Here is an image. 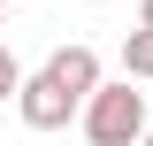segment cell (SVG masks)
Here are the masks:
<instances>
[{"instance_id": "cell-1", "label": "cell", "mask_w": 153, "mask_h": 146, "mask_svg": "<svg viewBox=\"0 0 153 146\" xmlns=\"http://www.w3.org/2000/svg\"><path fill=\"white\" fill-rule=\"evenodd\" d=\"M76 131H84V146H146V92H138L130 77L100 85Z\"/></svg>"}, {"instance_id": "cell-2", "label": "cell", "mask_w": 153, "mask_h": 146, "mask_svg": "<svg viewBox=\"0 0 153 146\" xmlns=\"http://www.w3.org/2000/svg\"><path fill=\"white\" fill-rule=\"evenodd\" d=\"M16 115H23V131H61V123H84V100H76V92H61L46 69H31V85H23V100H16Z\"/></svg>"}, {"instance_id": "cell-3", "label": "cell", "mask_w": 153, "mask_h": 146, "mask_svg": "<svg viewBox=\"0 0 153 146\" xmlns=\"http://www.w3.org/2000/svg\"><path fill=\"white\" fill-rule=\"evenodd\" d=\"M123 77H130V85H153V31L123 38Z\"/></svg>"}, {"instance_id": "cell-4", "label": "cell", "mask_w": 153, "mask_h": 146, "mask_svg": "<svg viewBox=\"0 0 153 146\" xmlns=\"http://www.w3.org/2000/svg\"><path fill=\"white\" fill-rule=\"evenodd\" d=\"M23 85H31V77H23V62L0 46V100H23Z\"/></svg>"}, {"instance_id": "cell-5", "label": "cell", "mask_w": 153, "mask_h": 146, "mask_svg": "<svg viewBox=\"0 0 153 146\" xmlns=\"http://www.w3.org/2000/svg\"><path fill=\"white\" fill-rule=\"evenodd\" d=\"M138 31H153V0H138Z\"/></svg>"}, {"instance_id": "cell-6", "label": "cell", "mask_w": 153, "mask_h": 146, "mask_svg": "<svg viewBox=\"0 0 153 146\" xmlns=\"http://www.w3.org/2000/svg\"><path fill=\"white\" fill-rule=\"evenodd\" d=\"M0 31H8V0H0Z\"/></svg>"}, {"instance_id": "cell-7", "label": "cell", "mask_w": 153, "mask_h": 146, "mask_svg": "<svg viewBox=\"0 0 153 146\" xmlns=\"http://www.w3.org/2000/svg\"><path fill=\"white\" fill-rule=\"evenodd\" d=\"M146 146H153V131H146Z\"/></svg>"}, {"instance_id": "cell-8", "label": "cell", "mask_w": 153, "mask_h": 146, "mask_svg": "<svg viewBox=\"0 0 153 146\" xmlns=\"http://www.w3.org/2000/svg\"><path fill=\"white\" fill-rule=\"evenodd\" d=\"M8 8H16V0H8Z\"/></svg>"}]
</instances>
